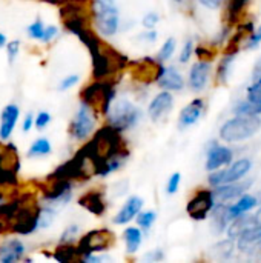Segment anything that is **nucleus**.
<instances>
[{
    "instance_id": "nucleus-1",
    "label": "nucleus",
    "mask_w": 261,
    "mask_h": 263,
    "mask_svg": "<svg viewBox=\"0 0 261 263\" xmlns=\"http://www.w3.org/2000/svg\"><path fill=\"white\" fill-rule=\"evenodd\" d=\"M80 149L89 159L98 177H106L122 170L129 157V149L122 137V131L109 123L102 126Z\"/></svg>"
},
{
    "instance_id": "nucleus-2",
    "label": "nucleus",
    "mask_w": 261,
    "mask_h": 263,
    "mask_svg": "<svg viewBox=\"0 0 261 263\" xmlns=\"http://www.w3.org/2000/svg\"><path fill=\"white\" fill-rule=\"evenodd\" d=\"M91 59H92V77H94V80L111 79L118 71L129 66L128 57L103 40H102L100 46L91 52Z\"/></svg>"
},
{
    "instance_id": "nucleus-3",
    "label": "nucleus",
    "mask_w": 261,
    "mask_h": 263,
    "mask_svg": "<svg viewBox=\"0 0 261 263\" xmlns=\"http://www.w3.org/2000/svg\"><path fill=\"white\" fill-rule=\"evenodd\" d=\"M80 99L82 102L88 103L97 116L106 117L115 99V85L111 79L94 80L82 89Z\"/></svg>"
},
{
    "instance_id": "nucleus-4",
    "label": "nucleus",
    "mask_w": 261,
    "mask_h": 263,
    "mask_svg": "<svg viewBox=\"0 0 261 263\" xmlns=\"http://www.w3.org/2000/svg\"><path fill=\"white\" fill-rule=\"evenodd\" d=\"M261 128L260 114L255 116H235L223 123L220 128V139L228 143H237L251 139Z\"/></svg>"
},
{
    "instance_id": "nucleus-5",
    "label": "nucleus",
    "mask_w": 261,
    "mask_h": 263,
    "mask_svg": "<svg viewBox=\"0 0 261 263\" xmlns=\"http://www.w3.org/2000/svg\"><path fill=\"white\" fill-rule=\"evenodd\" d=\"M92 18L97 31L102 35L112 37L117 34L120 15L114 0H92Z\"/></svg>"
},
{
    "instance_id": "nucleus-6",
    "label": "nucleus",
    "mask_w": 261,
    "mask_h": 263,
    "mask_svg": "<svg viewBox=\"0 0 261 263\" xmlns=\"http://www.w3.org/2000/svg\"><path fill=\"white\" fill-rule=\"evenodd\" d=\"M43 206H49L55 211L66 206L72 199V182L65 179H46V185L42 190Z\"/></svg>"
},
{
    "instance_id": "nucleus-7",
    "label": "nucleus",
    "mask_w": 261,
    "mask_h": 263,
    "mask_svg": "<svg viewBox=\"0 0 261 263\" xmlns=\"http://www.w3.org/2000/svg\"><path fill=\"white\" fill-rule=\"evenodd\" d=\"M108 123L115 126L118 131H128L134 128L140 119V109L129 100H115L108 112Z\"/></svg>"
},
{
    "instance_id": "nucleus-8",
    "label": "nucleus",
    "mask_w": 261,
    "mask_h": 263,
    "mask_svg": "<svg viewBox=\"0 0 261 263\" xmlns=\"http://www.w3.org/2000/svg\"><path fill=\"white\" fill-rule=\"evenodd\" d=\"M95 122H97L95 111L88 103L80 102V105L71 120V125H69V136L78 142L86 140L94 133Z\"/></svg>"
},
{
    "instance_id": "nucleus-9",
    "label": "nucleus",
    "mask_w": 261,
    "mask_h": 263,
    "mask_svg": "<svg viewBox=\"0 0 261 263\" xmlns=\"http://www.w3.org/2000/svg\"><path fill=\"white\" fill-rule=\"evenodd\" d=\"M115 242V234L108 228L92 230L86 233L77 243L78 251L82 254V259L88 254H97L108 251Z\"/></svg>"
},
{
    "instance_id": "nucleus-10",
    "label": "nucleus",
    "mask_w": 261,
    "mask_h": 263,
    "mask_svg": "<svg viewBox=\"0 0 261 263\" xmlns=\"http://www.w3.org/2000/svg\"><path fill=\"white\" fill-rule=\"evenodd\" d=\"M165 68L166 66H163V62H160L158 59L155 60L152 57H143L129 63V74L137 83L151 85L158 82V79L165 72Z\"/></svg>"
},
{
    "instance_id": "nucleus-11",
    "label": "nucleus",
    "mask_w": 261,
    "mask_h": 263,
    "mask_svg": "<svg viewBox=\"0 0 261 263\" xmlns=\"http://www.w3.org/2000/svg\"><path fill=\"white\" fill-rule=\"evenodd\" d=\"M20 170L18 153L14 145L0 142V186L17 183V173Z\"/></svg>"
},
{
    "instance_id": "nucleus-12",
    "label": "nucleus",
    "mask_w": 261,
    "mask_h": 263,
    "mask_svg": "<svg viewBox=\"0 0 261 263\" xmlns=\"http://www.w3.org/2000/svg\"><path fill=\"white\" fill-rule=\"evenodd\" d=\"M251 168H252V162L249 159H240L234 163H229V166L225 170L212 171V174L209 176V183L212 186H218L225 183L238 182L251 171Z\"/></svg>"
},
{
    "instance_id": "nucleus-13",
    "label": "nucleus",
    "mask_w": 261,
    "mask_h": 263,
    "mask_svg": "<svg viewBox=\"0 0 261 263\" xmlns=\"http://www.w3.org/2000/svg\"><path fill=\"white\" fill-rule=\"evenodd\" d=\"M215 202L217 200L214 197V191L202 188L189 199L186 205V213L194 220H205L215 206Z\"/></svg>"
},
{
    "instance_id": "nucleus-14",
    "label": "nucleus",
    "mask_w": 261,
    "mask_h": 263,
    "mask_svg": "<svg viewBox=\"0 0 261 263\" xmlns=\"http://www.w3.org/2000/svg\"><path fill=\"white\" fill-rule=\"evenodd\" d=\"M254 32H255V28H254L252 22L240 25L235 29V32L232 34V37L228 39L226 46L223 48V55H237L240 48L249 42V39L252 37Z\"/></svg>"
},
{
    "instance_id": "nucleus-15",
    "label": "nucleus",
    "mask_w": 261,
    "mask_h": 263,
    "mask_svg": "<svg viewBox=\"0 0 261 263\" xmlns=\"http://www.w3.org/2000/svg\"><path fill=\"white\" fill-rule=\"evenodd\" d=\"M234 160V153L231 148L218 145L217 142H214L211 145V148L208 149V156H206V170L208 171H217L222 170L225 165L232 163Z\"/></svg>"
},
{
    "instance_id": "nucleus-16",
    "label": "nucleus",
    "mask_w": 261,
    "mask_h": 263,
    "mask_svg": "<svg viewBox=\"0 0 261 263\" xmlns=\"http://www.w3.org/2000/svg\"><path fill=\"white\" fill-rule=\"evenodd\" d=\"M172 106H174V97L169 91L165 89L151 100L148 106V114L152 122H158L171 112Z\"/></svg>"
},
{
    "instance_id": "nucleus-17",
    "label": "nucleus",
    "mask_w": 261,
    "mask_h": 263,
    "mask_svg": "<svg viewBox=\"0 0 261 263\" xmlns=\"http://www.w3.org/2000/svg\"><path fill=\"white\" fill-rule=\"evenodd\" d=\"M252 180H246V182H232V183H225V185H218L215 186L214 191V197L217 202H229V200H235L238 197H242L243 194H246V191L252 186Z\"/></svg>"
},
{
    "instance_id": "nucleus-18",
    "label": "nucleus",
    "mask_w": 261,
    "mask_h": 263,
    "mask_svg": "<svg viewBox=\"0 0 261 263\" xmlns=\"http://www.w3.org/2000/svg\"><path fill=\"white\" fill-rule=\"evenodd\" d=\"M78 205L94 216H103L108 210L105 193L100 190H91L78 199Z\"/></svg>"
},
{
    "instance_id": "nucleus-19",
    "label": "nucleus",
    "mask_w": 261,
    "mask_h": 263,
    "mask_svg": "<svg viewBox=\"0 0 261 263\" xmlns=\"http://www.w3.org/2000/svg\"><path fill=\"white\" fill-rule=\"evenodd\" d=\"M25 243L20 239H5L0 243V262L12 263L25 260Z\"/></svg>"
},
{
    "instance_id": "nucleus-20",
    "label": "nucleus",
    "mask_w": 261,
    "mask_h": 263,
    "mask_svg": "<svg viewBox=\"0 0 261 263\" xmlns=\"http://www.w3.org/2000/svg\"><path fill=\"white\" fill-rule=\"evenodd\" d=\"M211 74V62L198 60L189 72V86L194 92H200L205 89V86L209 82Z\"/></svg>"
},
{
    "instance_id": "nucleus-21",
    "label": "nucleus",
    "mask_w": 261,
    "mask_h": 263,
    "mask_svg": "<svg viewBox=\"0 0 261 263\" xmlns=\"http://www.w3.org/2000/svg\"><path fill=\"white\" fill-rule=\"evenodd\" d=\"M20 116V108L14 103H9L3 108L0 114V139L2 140H9L12 136V131L17 125Z\"/></svg>"
},
{
    "instance_id": "nucleus-22",
    "label": "nucleus",
    "mask_w": 261,
    "mask_h": 263,
    "mask_svg": "<svg viewBox=\"0 0 261 263\" xmlns=\"http://www.w3.org/2000/svg\"><path fill=\"white\" fill-rule=\"evenodd\" d=\"M143 203H145L143 199L138 197V196L129 197V199L125 202V205L118 210V213L114 216V219H112L114 225H126V223H129V222H131L132 219H135L137 214L142 211Z\"/></svg>"
},
{
    "instance_id": "nucleus-23",
    "label": "nucleus",
    "mask_w": 261,
    "mask_h": 263,
    "mask_svg": "<svg viewBox=\"0 0 261 263\" xmlns=\"http://www.w3.org/2000/svg\"><path fill=\"white\" fill-rule=\"evenodd\" d=\"M232 222L231 216V205H226V202H218L211 211V228L215 234H222L229 223Z\"/></svg>"
},
{
    "instance_id": "nucleus-24",
    "label": "nucleus",
    "mask_w": 261,
    "mask_h": 263,
    "mask_svg": "<svg viewBox=\"0 0 261 263\" xmlns=\"http://www.w3.org/2000/svg\"><path fill=\"white\" fill-rule=\"evenodd\" d=\"M203 109H205V100L203 99H195L192 100L189 105H186L182 112H180V117H178V126L182 129L185 128H189L192 125H195L202 114H203Z\"/></svg>"
},
{
    "instance_id": "nucleus-25",
    "label": "nucleus",
    "mask_w": 261,
    "mask_h": 263,
    "mask_svg": "<svg viewBox=\"0 0 261 263\" xmlns=\"http://www.w3.org/2000/svg\"><path fill=\"white\" fill-rule=\"evenodd\" d=\"M157 83L160 85L162 89L166 91H182L185 88V79L182 72L174 66H166L165 72L162 74Z\"/></svg>"
},
{
    "instance_id": "nucleus-26",
    "label": "nucleus",
    "mask_w": 261,
    "mask_h": 263,
    "mask_svg": "<svg viewBox=\"0 0 261 263\" xmlns=\"http://www.w3.org/2000/svg\"><path fill=\"white\" fill-rule=\"evenodd\" d=\"M254 225H257V220H255V214L254 216H251V214H242V216H238V217H235L231 223H229V227H228V237L229 239H238L246 230H249L251 227H254Z\"/></svg>"
},
{
    "instance_id": "nucleus-27",
    "label": "nucleus",
    "mask_w": 261,
    "mask_h": 263,
    "mask_svg": "<svg viewBox=\"0 0 261 263\" xmlns=\"http://www.w3.org/2000/svg\"><path fill=\"white\" fill-rule=\"evenodd\" d=\"M252 0H228V8H226V22L228 26H234L238 23L240 17L243 15L246 6Z\"/></svg>"
},
{
    "instance_id": "nucleus-28",
    "label": "nucleus",
    "mask_w": 261,
    "mask_h": 263,
    "mask_svg": "<svg viewBox=\"0 0 261 263\" xmlns=\"http://www.w3.org/2000/svg\"><path fill=\"white\" fill-rule=\"evenodd\" d=\"M54 259L62 263L82 260V254L78 251V247L72 243H60L54 251Z\"/></svg>"
},
{
    "instance_id": "nucleus-29",
    "label": "nucleus",
    "mask_w": 261,
    "mask_h": 263,
    "mask_svg": "<svg viewBox=\"0 0 261 263\" xmlns=\"http://www.w3.org/2000/svg\"><path fill=\"white\" fill-rule=\"evenodd\" d=\"M258 240H261V225H254L237 239V250L246 253Z\"/></svg>"
},
{
    "instance_id": "nucleus-30",
    "label": "nucleus",
    "mask_w": 261,
    "mask_h": 263,
    "mask_svg": "<svg viewBox=\"0 0 261 263\" xmlns=\"http://www.w3.org/2000/svg\"><path fill=\"white\" fill-rule=\"evenodd\" d=\"M258 205V200L255 196H251V194H243L242 197H238V200L235 202V205H231V216H232V220L242 214H246L249 213L251 210H254L255 206Z\"/></svg>"
},
{
    "instance_id": "nucleus-31",
    "label": "nucleus",
    "mask_w": 261,
    "mask_h": 263,
    "mask_svg": "<svg viewBox=\"0 0 261 263\" xmlns=\"http://www.w3.org/2000/svg\"><path fill=\"white\" fill-rule=\"evenodd\" d=\"M235 251V243H234V239H226V240H222L218 243H215L211 250H209V254L217 259V260H226L232 256V253Z\"/></svg>"
},
{
    "instance_id": "nucleus-32",
    "label": "nucleus",
    "mask_w": 261,
    "mask_h": 263,
    "mask_svg": "<svg viewBox=\"0 0 261 263\" xmlns=\"http://www.w3.org/2000/svg\"><path fill=\"white\" fill-rule=\"evenodd\" d=\"M123 237H125V243H126V251L129 254H134L140 250L143 236H142V231L138 228H134V227L126 228L123 233Z\"/></svg>"
},
{
    "instance_id": "nucleus-33",
    "label": "nucleus",
    "mask_w": 261,
    "mask_h": 263,
    "mask_svg": "<svg viewBox=\"0 0 261 263\" xmlns=\"http://www.w3.org/2000/svg\"><path fill=\"white\" fill-rule=\"evenodd\" d=\"M51 151H52L51 142L46 137H40L29 146L28 156L29 157H43V156H48Z\"/></svg>"
},
{
    "instance_id": "nucleus-34",
    "label": "nucleus",
    "mask_w": 261,
    "mask_h": 263,
    "mask_svg": "<svg viewBox=\"0 0 261 263\" xmlns=\"http://www.w3.org/2000/svg\"><path fill=\"white\" fill-rule=\"evenodd\" d=\"M248 102L254 106L257 114H261V76L248 88Z\"/></svg>"
},
{
    "instance_id": "nucleus-35",
    "label": "nucleus",
    "mask_w": 261,
    "mask_h": 263,
    "mask_svg": "<svg viewBox=\"0 0 261 263\" xmlns=\"http://www.w3.org/2000/svg\"><path fill=\"white\" fill-rule=\"evenodd\" d=\"M237 55H223L218 68H217V82L218 83H226L228 82V77H229V72H231V68H232V63L235 60Z\"/></svg>"
},
{
    "instance_id": "nucleus-36",
    "label": "nucleus",
    "mask_w": 261,
    "mask_h": 263,
    "mask_svg": "<svg viewBox=\"0 0 261 263\" xmlns=\"http://www.w3.org/2000/svg\"><path fill=\"white\" fill-rule=\"evenodd\" d=\"M137 225L142 228V230H145V231H148V230H151V227L154 225V222H155V219H157V213L155 211H140L138 214H137Z\"/></svg>"
},
{
    "instance_id": "nucleus-37",
    "label": "nucleus",
    "mask_w": 261,
    "mask_h": 263,
    "mask_svg": "<svg viewBox=\"0 0 261 263\" xmlns=\"http://www.w3.org/2000/svg\"><path fill=\"white\" fill-rule=\"evenodd\" d=\"M57 216V211L49 208V206H43L42 205V213H40V220H38V228L40 230H46L52 225L54 219Z\"/></svg>"
},
{
    "instance_id": "nucleus-38",
    "label": "nucleus",
    "mask_w": 261,
    "mask_h": 263,
    "mask_svg": "<svg viewBox=\"0 0 261 263\" xmlns=\"http://www.w3.org/2000/svg\"><path fill=\"white\" fill-rule=\"evenodd\" d=\"M175 39L174 37H169L163 45H162V48H160V51H158V60L160 62H166V60H169L171 57H172V54H174V51H175Z\"/></svg>"
},
{
    "instance_id": "nucleus-39",
    "label": "nucleus",
    "mask_w": 261,
    "mask_h": 263,
    "mask_svg": "<svg viewBox=\"0 0 261 263\" xmlns=\"http://www.w3.org/2000/svg\"><path fill=\"white\" fill-rule=\"evenodd\" d=\"M45 25L40 18H37L32 25L28 26V35L34 40H42L43 39V34H45Z\"/></svg>"
},
{
    "instance_id": "nucleus-40",
    "label": "nucleus",
    "mask_w": 261,
    "mask_h": 263,
    "mask_svg": "<svg viewBox=\"0 0 261 263\" xmlns=\"http://www.w3.org/2000/svg\"><path fill=\"white\" fill-rule=\"evenodd\" d=\"M80 228L78 225H69L60 236V243H72L78 237Z\"/></svg>"
},
{
    "instance_id": "nucleus-41",
    "label": "nucleus",
    "mask_w": 261,
    "mask_h": 263,
    "mask_svg": "<svg viewBox=\"0 0 261 263\" xmlns=\"http://www.w3.org/2000/svg\"><path fill=\"white\" fill-rule=\"evenodd\" d=\"M18 52H20V42L18 40H11V42L6 43V54H8V62L9 63H14Z\"/></svg>"
},
{
    "instance_id": "nucleus-42",
    "label": "nucleus",
    "mask_w": 261,
    "mask_h": 263,
    "mask_svg": "<svg viewBox=\"0 0 261 263\" xmlns=\"http://www.w3.org/2000/svg\"><path fill=\"white\" fill-rule=\"evenodd\" d=\"M234 112H235V116H255L257 114V111L254 109V106L248 100L246 102H240L235 106Z\"/></svg>"
},
{
    "instance_id": "nucleus-43",
    "label": "nucleus",
    "mask_w": 261,
    "mask_h": 263,
    "mask_svg": "<svg viewBox=\"0 0 261 263\" xmlns=\"http://www.w3.org/2000/svg\"><path fill=\"white\" fill-rule=\"evenodd\" d=\"M180 182H182V174L180 173H174L169 177V182H168V186H166V193L168 194H175L178 191Z\"/></svg>"
},
{
    "instance_id": "nucleus-44",
    "label": "nucleus",
    "mask_w": 261,
    "mask_h": 263,
    "mask_svg": "<svg viewBox=\"0 0 261 263\" xmlns=\"http://www.w3.org/2000/svg\"><path fill=\"white\" fill-rule=\"evenodd\" d=\"M51 122V114L48 111H40L37 116H35V128L37 129H45Z\"/></svg>"
},
{
    "instance_id": "nucleus-45",
    "label": "nucleus",
    "mask_w": 261,
    "mask_h": 263,
    "mask_svg": "<svg viewBox=\"0 0 261 263\" xmlns=\"http://www.w3.org/2000/svg\"><path fill=\"white\" fill-rule=\"evenodd\" d=\"M195 54H197L198 60H206V62H211L215 57V52L208 46H198L195 49Z\"/></svg>"
},
{
    "instance_id": "nucleus-46",
    "label": "nucleus",
    "mask_w": 261,
    "mask_h": 263,
    "mask_svg": "<svg viewBox=\"0 0 261 263\" xmlns=\"http://www.w3.org/2000/svg\"><path fill=\"white\" fill-rule=\"evenodd\" d=\"M160 22V17H158V14L157 12H149V14H146L145 17H143V26L146 28V29H154L155 28V25Z\"/></svg>"
},
{
    "instance_id": "nucleus-47",
    "label": "nucleus",
    "mask_w": 261,
    "mask_h": 263,
    "mask_svg": "<svg viewBox=\"0 0 261 263\" xmlns=\"http://www.w3.org/2000/svg\"><path fill=\"white\" fill-rule=\"evenodd\" d=\"M192 51H194V43H192V40H188V42L183 45V49H182V52H180V57H178V60H180L182 63H186V62L191 59V55H192Z\"/></svg>"
},
{
    "instance_id": "nucleus-48",
    "label": "nucleus",
    "mask_w": 261,
    "mask_h": 263,
    "mask_svg": "<svg viewBox=\"0 0 261 263\" xmlns=\"http://www.w3.org/2000/svg\"><path fill=\"white\" fill-rule=\"evenodd\" d=\"M77 82H78V76H77V74L68 76V77H65V79H62V82H60V85H58V89H60V91H66V89L72 88L74 85H77Z\"/></svg>"
},
{
    "instance_id": "nucleus-49",
    "label": "nucleus",
    "mask_w": 261,
    "mask_h": 263,
    "mask_svg": "<svg viewBox=\"0 0 261 263\" xmlns=\"http://www.w3.org/2000/svg\"><path fill=\"white\" fill-rule=\"evenodd\" d=\"M246 254L249 256V259H254V260H261V240L255 242L248 251Z\"/></svg>"
},
{
    "instance_id": "nucleus-50",
    "label": "nucleus",
    "mask_w": 261,
    "mask_h": 263,
    "mask_svg": "<svg viewBox=\"0 0 261 263\" xmlns=\"http://www.w3.org/2000/svg\"><path fill=\"white\" fill-rule=\"evenodd\" d=\"M261 43V26L258 29H255V32L252 34V37L249 39V42L246 43V48L248 49H252V48H255V46H258Z\"/></svg>"
},
{
    "instance_id": "nucleus-51",
    "label": "nucleus",
    "mask_w": 261,
    "mask_h": 263,
    "mask_svg": "<svg viewBox=\"0 0 261 263\" xmlns=\"http://www.w3.org/2000/svg\"><path fill=\"white\" fill-rule=\"evenodd\" d=\"M57 34H58V28H57V26H46V28H45V34H43L42 42L48 43V42H51Z\"/></svg>"
},
{
    "instance_id": "nucleus-52",
    "label": "nucleus",
    "mask_w": 261,
    "mask_h": 263,
    "mask_svg": "<svg viewBox=\"0 0 261 263\" xmlns=\"http://www.w3.org/2000/svg\"><path fill=\"white\" fill-rule=\"evenodd\" d=\"M32 125H35V117H34V114H32V112H28V114L25 116V119H23V123H22L23 133L31 131Z\"/></svg>"
},
{
    "instance_id": "nucleus-53",
    "label": "nucleus",
    "mask_w": 261,
    "mask_h": 263,
    "mask_svg": "<svg viewBox=\"0 0 261 263\" xmlns=\"http://www.w3.org/2000/svg\"><path fill=\"white\" fill-rule=\"evenodd\" d=\"M138 39H140V40H145V42H148V43H154V42L157 40V32H155L154 29H146L145 32H142V34L138 35Z\"/></svg>"
},
{
    "instance_id": "nucleus-54",
    "label": "nucleus",
    "mask_w": 261,
    "mask_h": 263,
    "mask_svg": "<svg viewBox=\"0 0 261 263\" xmlns=\"http://www.w3.org/2000/svg\"><path fill=\"white\" fill-rule=\"evenodd\" d=\"M205 8H208V9H217V8H220L222 5H223V2L225 0H198Z\"/></svg>"
},
{
    "instance_id": "nucleus-55",
    "label": "nucleus",
    "mask_w": 261,
    "mask_h": 263,
    "mask_svg": "<svg viewBox=\"0 0 261 263\" xmlns=\"http://www.w3.org/2000/svg\"><path fill=\"white\" fill-rule=\"evenodd\" d=\"M162 259H163V253L160 250H154L145 256V260H149V262H158Z\"/></svg>"
},
{
    "instance_id": "nucleus-56",
    "label": "nucleus",
    "mask_w": 261,
    "mask_h": 263,
    "mask_svg": "<svg viewBox=\"0 0 261 263\" xmlns=\"http://www.w3.org/2000/svg\"><path fill=\"white\" fill-rule=\"evenodd\" d=\"M3 46H6V37H5V34L0 32V48H3Z\"/></svg>"
},
{
    "instance_id": "nucleus-57",
    "label": "nucleus",
    "mask_w": 261,
    "mask_h": 263,
    "mask_svg": "<svg viewBox=\"0 0 261 263\" xmlns=\"http://www.w3.org/2000/svg\"><path fill=\"white\" fill-rule=\"evenodd\" d=\"M255 220H257V225H261V206L260 210L255 213Z\"/></svg>"
},
{
    "instance_id": "nucleus-58",
    "label": "nucleus",
    "mask_w": 261,
    "mask_h": 263,
    "mask_svg": "<svg viewBox=\"0 0 261 263\" xmlns=\"http://www.w3.org/2000/svg\"><path fill=\"white\" fill-rule=\"evenodd\" d=\"M3 200H5V194L0 191V206H2V203H3Z\"/></svg>"
},
{
    "instance_id": "nucleus-59",
    "label": "nucleus",
    "mask_w": 261,
    "mask_h": 263,
    "mask_svg": "<svg viewBox=\"0 0 261 263\" xmlns=\"http://www.w3.org/2000/svg\"><path fill=\"white\" fill-rule=\"evenodd\" d=\"M174 2H178V3H180V2H183V0H174Z\"/></svg>"
}]
</instances>
